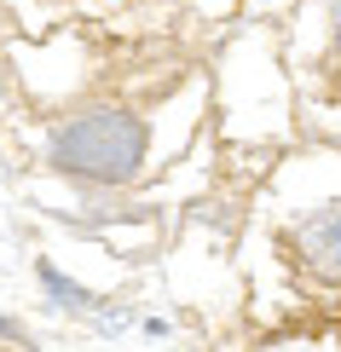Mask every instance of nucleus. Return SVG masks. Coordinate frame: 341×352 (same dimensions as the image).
<instances>
[{
    "instance_id": "nucleus-1",
    "label": "nucleus",
    "mask_w": 341,
    "mask_h": 352,
    "mask_svg": "<svg viewBox=\"0 0 341 352\" xmlns=\"http://www.w3.org/2000/svg\"><path fill=\"white\" fill-rule=\"evenodd\" d=\"M41 162L87 190H127L151 168V127L127 104H81L47 127Z\"/></svg>"
},
{
    "instance_id": "nucleus-2",
    "label": "nucleus",
    "mask_w": 341,
    "mask_h": 352,
    "mask_svg": "<svg viewBox=\"0 0 341 352\" xmlns=\"http://www.w3.org/2000/svg\"><path fill=\"white\" fill-rule=\"evenodd\" d=\"M284 248L313 283L341 289V190H324V197L301 202L284 226Z\"/></svg>"
},
{
    "instance_id": "nucleus-3",
    "label": "nucleus",
    "mask_w": 341,
    "mask_h": 352,
    "mask_svg": "<svg viewBox=\"0 0 341 352\" xmlns=\"http://www.w3.org/2000/svg\"><path fill=\"white\" fill-rule=\"evenodd\" d=\"M313 29H318L313 35V64H301V69L324 98L341 104V0H313Z\"/></svg>"
},
{
    "instance_id": "nucleus-4",
    "label": "nucleus",
    "mask_w": 341,
    "mask_h": 352,
    "mask_svg": "<svg viewBox=\"0 0 341 352\" xmlns=\"http://www.w3.org/2000/svg\"><path fill=\"white\" fill-rule=\"evenodd\" d=\"M35 277H41V289H47V295L64 306V312H99V295H93V289H81V283H70V277L58 272L52 260H41Z\"/></svg>"
},
{
    "instance_id": "nucleus-5",
    "label": "nucleus",
    "mask_w": 341,
    "mask_h": 352,
    "mask_svg": "<svg viewBox=\"0 0 341 352\" xmlns=\"http://www.w3.org/2000/svg\"><path fill=\"white\" fill-rule=\"evenodd\" d=\"M0 341H29V329L18 324V318H6V312H0Z\"/></svg>"
}]
</instances>
